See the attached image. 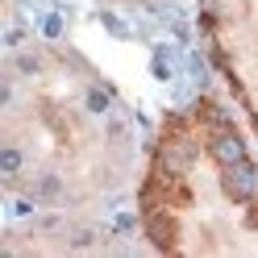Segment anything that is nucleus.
<instances>
[{"label":"nucleus","mask_w":258,"mask_h":258,"mask_svg":"<svg viewBox=\"0 0 258 258\" xmlns=\"http://www.w3.org/2000/svg\"><path fill=\"white\" fill-rule=\"evenodd\" d=\"M221 187H225V196H229V200H254V196H258V171L241 158V163L225 167Z\"/></svg>","instance_id":"1"},{"label":"nucleus","mask_w":258,"mask_h":258,"mask_svg":"<svg viewBox=\"0 0 258 258\" xmlns=\"http://www.w3.org/2000/svg\"><path fill=\"white\" fill-rule=\"evenodd\" d=\"M191 158H196V146H191L187 138H167L163 150H158V171L167 175H183L191 167Z\"/></svg>","instance_id":"2"},{"label":"nucleus","mask_w":258,"mask_h":258,"mask_svg":"<svg viewBox=\"0 0 258 258\" xmlns=\"http://www.w3.org/2000/svg\"><path fill=\"white\" fill-rule=\"evenodd\" d=\"M208 154H213L221 167H233V163H241V158H246V146H241L237 134H229V129H217V138L208 142Z\"/></svg>","instance_id":"3"},{"label":"nucleus","mask_w":258,"mask_h":258,"mask_svg":"<svg viewBox=\"0 0 258 258\" xmlns=\"http://www.w3.org/2000/svg\"><path fill=\"white\" fill-rule=\"evenodd\" d=\"M146 233L158 250H171L175 246V221L171 213H163V208H150V217H146Z\"/></svg>","instance_id":"4"},{"label":"nucleus","mask_w":258,"mask_h":258,"mask_svg":"<svg viewBox=\"0 0 258 258\" xmlns=\"http://www.w3.org/2000/svg\"><path fill=\"white\" fill-rule=\"evenodd\" d=\"M29 196L34 200H46V204H54L62 196V183H58V175H38L34 183H29Z\"/></svg>","instance_id":"5"},{"label":"nucleus","mask_w":258,"mask_h":258,"mask_svg":"<svg viewBox=\"0 0 258 258\" xmlns=\"http://www.w3.org/2000/svg\"><path fill=\"white\" fill-rule=\"evenodd\" d=\"M0 171H5V175H17V171H21V150H17V146H5V150H0Z\"/></svg>","instance_id":"6"},{"label":"nucleus","mask_w":258,"mask_h":258,"mask_svg":"<svg viewBox=\"0 0 258 258\" xmlns=\"http://www.w3.org/2000/svg\"><path fill=\"white\" fill-rule=\"evenodd\" d=\"M187 71H191V79H196V84H208V67H204V58H200V54H191V58H187Z\"/></svg>","instance_id":"7"},{"label":"nucleus","mask_w":258,"mask_h":258,"mask_svg":"<svg viewBox=\"0 0 258 258\" xmlns=\"http://www.w3.org/2000/svg\"><path fill=\"white\" fill-rule=\"evenodd\" d=\"M42 34H46V38H58V34H62V17H58V13L42 17Z\"/></svg>","instance_id":"8"},{"label":"nucleus","mask_w":258,"mask_h":258,"mask_svg":"<svg viewBox=\"0 0 258 258\" xmlns=\"http://www.w3.org/2000/svg\"><path fill=\"white\" fill-rule=\"evenodd\" d=\"M88 108H92V112H104V108H108V92L92 88V92H88Z\"/></svg>","instance_id":"9"},{"label":"nucleus","mask_w":258,"mask_h":258,"mask_svg":"<svg viewBox=\"0 0 258 258\" xmlns=\"http://www.w3.org/2000/svg\"><path fill=\"white\" fill-rule=\"evenodd\" d=\"M104 25H108V29H112V34H117V38H129L125 21H121V17H112V13H104Z\"/></svg>","instance_id":"10"},{"label":"nucleus","mask_w":258,"mask_h":258,"mask_svg":"<svg viewBox=\"0 0 258 258\" xmlns=\"http://www.w3.org/2000/svg\"><path fill=\"white\" fill-rule=\"evenodd\" d=\"M134 225H138L134 217H129V213H121L117 221H112V229H117V233H134Z\"/></svg>","instance_id":"11"},{"label":"nucleus","mask_w":258,"mask_h":258,"mask_svg":"<svg viewBox=\"0 0 258 258\" xmlns=\"http://www.w3.org/2000/svg\"><path fill=\"white\" fill-rule=\"evenodd\" d=\"M21 71H38V58L34 54H21Z\"/></svg>","instance_id":"12"}]
</instances>
